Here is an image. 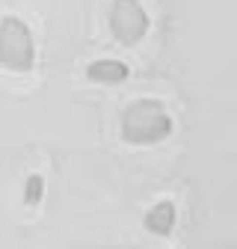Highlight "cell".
Wrapping results in <instances>:
<instances>
[{"instance_id": "obj_1", "label": "cell", "mask_w": 237, "mask_h": 249, "mask_svg": "<svg viewBox=\"0 0 237 249\" xmlns=\"http://www.w3.org/2000/svg\"><path fill=\"white\" fill-rule=\"evenodd\" d=\"M172 116L169 110L154 98H136L122 110L118 119V134L131 145H154L163 142L172 134Z\"/></svg>"}, {"instance_id": "obj_3", "label": "cell", "mask_w": 237, "mask_h": 249, "mask_svg": "<svg viewBox=\"0 0 237 249\" xmlns=\"http://www.w3.org/2000/svg\"><path fill=\"white\" fill-rule=\"evenodd\" d=\"M107 27L118 45L134 48L145 39L152 21H148V12L142 9L139 0H113L107 9Z\"/></svg>"}, {"instance_id": "obj_2", "label": "cell", "mask_w": 237, "mask_h": 249, "mask_svg": "<svg viewBox=\"0 0 237 249\" xmlns=\"http://www.w3.org/2000/svg\"><path fill=\"white\" fill-rule=\"evenodd\" d=\"M0 69L27 74L36 69V36L21 15H0Z\"/></svg>"}, {"instance_id": "obj_5", "label": "cell", "mask_w": 237, "mask_h": 249, "mask_svg": "<svg viewBox=\"0 0 237 249\" xmlns=\"http://www.w3.org/2000/svg\"><path fill=\"white\" fill-rule=\"evenodd\" d=\"M128 74H131V69L125 66V62L110 59V56L95 59V62L86 66V77L92 83H122V80H128Z\"/></svg>"}, {"instance_id": "obj_4", "label": "cell", "mask_w": 237, "mask_h": 249, "mask_svg": "<svg viewBox=\"0 0 237 249\" xmlns=\"http://www.w3.org/2000/svg\"><path fill=\"white\" fill-rule=\"evenodd\" d=\"M175 220H178V208L169 199H160V202H154L152 208H148L145 229L152 234H157V237H169L172 229H175Z\"/></svg>"}, {"instance_id": "obj_6", "label": "cell", "mask_w": 237, "mask_h": 249, "mask_svg": "<svg viewBox=\"0 0 237 249\" xmlns=\"http://www.w3.org/2000/svg\"><path fill=\"white\" fill-rule=\"evenodd\" d=\"M42 196H45V178H42L39 172L27 175V181H24V202H27L30 208H36V205L42 202Z\"/></svg>"}]
</instances>
